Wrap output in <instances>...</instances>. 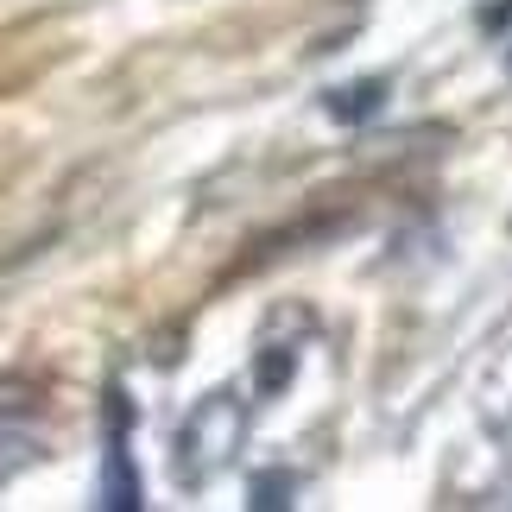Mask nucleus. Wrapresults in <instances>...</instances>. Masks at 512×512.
Returning <instances> with one entry per match:
<instances>
[{
	"mask_svg": "<svg viewBox=\"0 0 512 512\" xmlns=\"http://www.w3.org/2000/svg\"><path fill=\"white\" fill-rule=\"evenodd\" d=\"M241 443H247V399L241 392H209V399H196L190 418L177 424V481L209 487L241 456Z\"/></svg>",
	"mask_w": 512,
	"mask_h": 512,
	"instance_id": "1",
	"label": "nucleus"
},
{
	"mask_svg": "<svg viewBox=\"0 0 512 512\" xmlns=\"http://www.w3.org/2000/svg\"><path fill=\"white\" fill-rule=\"evenodd\" d=\"M127 424H133V411L121 392H108V462H102V506H146L140 500V468H133L127 456Z\"/></svg>",
	"mask_w": 512,
	"mask_h": 512,
	"instance_id": "2",
	"label": "nucleus"
},
{
	"mask_svg": "<svg viewBox=\"0 0 512 512\" xmlns=\"http://www.w3.org/2000/svg\"><path fill=\"white\" fill-rule=\"evenodd\" d=\"M386 76H361V83H348V89H329V102H323V114L329 121H342V127H361V121H373V114L386 108Z\"/></svg>",
	"mask_w": 512,
	"mask_h": 512,
	"instance_id": "3",
	"label": "nucleus"
},
{
	"mask_svg": "<svg viewBox=\"0 0 512 512\" xmlns=\"http://www.w3.org/2000/svg\"><path fill=\"white\" fill-rule=\"evenodd\" d=\"M291 373H298V348H279V342H266L260 354H253V386L260 392H279V386H291Z\"/></svg>",
	"mask_w": 512,
	"mask_h": 512,
	"instance_id": "4",
	"label": "nucleus"
},
{
	"mask_svg": "<svg viewBox=\"0 0 512 512\" xmlns=\"http://www.w3.org/2000/svg\"><path fill=\"white\" fill-rule=\"evenodd\" d=\"M291 494H298V475H285V468H266V475H253L247 506H291Z\"/></svg>",
	"mask_w": 512,
	"mask_h": 512,
	"instance_id": "5",
	"label": "nucleus"
},
{
	"mask_svg": "<svg viewBox=\"0 0 512 512\" xmlns=\"http://www.w3.org/2000/svg\"><path fill=\"white\" fill-rule=\"evenodd\" d=\"M506 70H512V51H506Z\"/></svg>",
	"mask_w": 512,
	"mask_h": 512,
	"instance_id": "6",
	"label": "nucleus"
}]
</instances>
